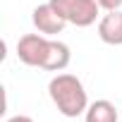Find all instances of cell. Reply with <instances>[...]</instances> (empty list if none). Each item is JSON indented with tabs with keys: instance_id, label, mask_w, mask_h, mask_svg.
Here are the masks:
<instances>
[{
	"instance_id": "cell-1",
	"label": "cell",
	"mask_w": 122,
	"mask_h": 122,
	"mask_svg": "<svg viewBox=\"0 0 122 122\" xmlns=\"http://www.w3.org/2000/svg\"><path fill=\"white\" fill-rule=\"evenodd\" d=\"M48 96L55 103L57 112L65 115V117H79L89 108V96H86V89H84L81 79L74 77V74H67V72L55 74L50 79Z\"/></svg>"
},
{
	"instance_id": "cell-2",
	"label": "cell",
	"mask_w": 122,
	"mask_h": 122,
	"mask_svg": "<svg viewBox=\"0 0 122 122\" xmlns=\"http://www.w3.org/2000/svg\"><path fill=\"white\" fill-rule=\"evenodd\" d=\"M48 3L65 17L67 24H74L79 29L91 26L101 15V5L96 0H48Z\"/></svg>"
},
{
	"instance_id": "cell-3",
	"label": "cell",
	"mask_w": 122,
	"mask_h": 122,
	"mask_svg": "<svg viewBox=\"0 0 122 122\" xmlns=\"http://www.w3.org/2000/svg\"><path fill=\"white\" fill-rule=\"evenodd\" d=\"M48 46H50V36L43 34H24L17 41V57L19 62H24L26 67H41L48 57Z\"/></svg>"
},
{
	"instance_id": "cell-4",
	"label": "cell",
	"mask_w": 122,
	"mask_h": 122,
	"mask_svg": "<svg viewBox=\"0 0 122 122\" xmlns=\"http://www.w3.org/2000/svg\"><path fill=\"white\" fill-rule=\"evenodd\" d=\"M31 22H34L36 31L43 34V36H57V34H62V29L67 26L65 17L60 15L50 3H43V5L34 7V12H31Z\"/></svg>"
},
{
	"instance_id": "cell-5",
	"label": "cell",
	"mask_w": 122,
	"mask_h": 122,
	"mask_svg": "<svg viewBox=\"0 0 122 122\" xmlns=\"http://www.w3.org/2000/svg\"><path fill=\"white\" fill-rule=\"evenodd\" d=\"M98 38L108 46H122V10L105 12L98 19Z\"/></svg>"
},
{
	"instance_id": "cell-6",
	"label": "cell",
	"mask_w": 122,
	"mask_h": 122,
	"mask_svg": "<svg viewBox=\"0 0 122 122\" xmlns=\"http://www.w3.org/2000/svg\"><path fill=\"white\" fill-rule=\"evenodd\" d=\"M72 60V53H70V46L62 43V41H55L50 38V46H48V57L43 62V70L48 72H62Z\"/></svg>"
},
{
	"instance_id": "cell-7",
	"label": "cell",
	"mask_w": 122,
	"mask_h": 122,
	"mask_svg": "<svg viewBox=\"0 0 122 122\" xmlns=\"http://www.w3.org/2000/svg\"><path fill=\"white\" fill-rule=\"evenodd\" d=\"M117 120H120L117 108L105 98L89 103V108L84 112V122H117Z\"/></svg>"
},
{
	"instance_id": "cell-8",
	"label": "cell",
	"mask_w": 122,
	"mask_h": 122,
	"mask_svg": "<svg viewBox=\"0 0 122 122\" xmlns=\"http://www.w3.org/2000/svg\"><path fill=\"white\" fill-rule=\"evenodd\" d=\"M96 3H98L101 10H105V12H112V10H120V7H122V0H96Z\"/></svg>"
},
{
	"instance_id": "cell-9",
	"label": "cell",
	"mask_w": 122,
	"mask_h": 122,
	"mask_svg": "<svg viewBox=\"0 0 122 122\" xmlns=\"http://www.w3.org/2000/svg\"><path fill=\"white\" fill-rule=\"evenodd\" d=\"M5 122H34L29 115H15V117H10V120H5Z\"/></svg>"
}]
</instances>
